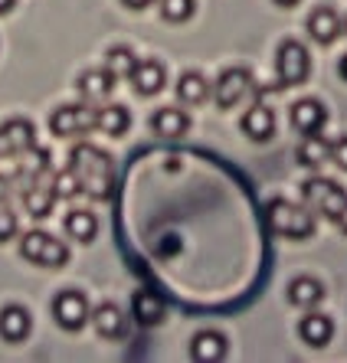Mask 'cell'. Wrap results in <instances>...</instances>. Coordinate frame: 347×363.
<instances>
[{"label": "cell", "instance_id": "1", "mask_svg": "<svg viewBox=\"0 0 347 363\" xmlns=\"http://www.w3.org/2000/svg\"><path fill=\"white\" fill-rule=\"evenodd\" d=\"M69 170L76 174L82 194H89L92 200H109L115 190V164L105 151L92 147V144H79L69 154Z\"/></svg>", "mask_w": 347, "mask_h": 363}, {"label": "cell", "instance_id": "2", "mask_svg": "<svg viewBox=\"0 0 347 363\" xmlns=\"http://www.w3.org/2000/svg\"><path fill=\"white\" fill-rule=\"evenodd\" d=\"M265 226L275 236H288V239H308L314 233V213L308 206L288 200H269L265 203Z\"/></svg>", "mask_w": 347, "mask_h": 363}, {"label": "cell", "instance_id": "3", "mask_svg": "<svg viewBox=\"0 0 347 363\" xmlns=\"http://www.w3.org/2000/svg\"><path fill=\"white\" fill-rule=\"evenodd\" d=\"M302 200H305L308 210L324 216V220H338L347 203V190L328 177H312L302 184Z\"/></svg>", "mask_w": 347, "mask_h": 363}, {"label": "cell", "instance_id": "4", "mask_svg": "<svg viewBox=\"0 0 347 363\" xmlns=\"http://www.w3.org/2000/svg\"><path fill=\"white\" fill-rule=\"evenodd\" d=\"M20 255L43 265V269H62L69 262V249L60 239H53L50 233H43V229H33V233H26L20 239Z\"/></svg>", "mask_w": 347, "mask_h": 363}, {"label": "cell", "instance_id": "5", "mask_svg": "<svg viewBox=\"0 0 347 363\" xmlns=\"http://www.w3.org/2000/svg\"><path fill=\"white\" fill-rule=\"evenodd\" d=\"M253 72L246 66H233L226 69L216 82H213V99H216V105L220 108H236V105H243L249 95H253Z\"/></svg>", "mask_w": 347, "mask_h": 363}, {"label": "cell", "instance_id": "6", "mask_svg": "<svg viewBox=\"0 0 347 363\" xmlns=\"http://www.w3.org/2000/svg\"><path fill=\"white\" fill-rule=\"evenodd\" d=\"M275 72H279L282 85H302L312 72V56L298 40H285L275 56Z\"/></svg>", "mask_w": 347, "mask_h": 363}, {"label": "cell", "instance_id": "7", "mask_svg": "<svg viewBox=\"0 0 347 363\" xmlns=\"http://www.w3.org/2000/svg\"><path fill=\"white\" fill-rule=\"evenodd\" d=\"M95 128V111L89 105H62L50 115V131L56 138H79Z\"/></svg>", "mask_w": 347, "mask_h": 363}, {"label": "cell", "instance_id": "8", "mask_svg": "<svg viewBox=\"0 0 347 363\" xmlns=\"http://www.w3.org/2000/svg\"><path fill=\"white\" fill-rule=\"evenodd\" d=\"M89 301H85L82 291H60L56 301H53V318L62 330H82L89 321Z\"/></svg>", "mask_w": 347, "mask_h": 363}, {"label": "cell", "instance_id": "9", "mask_svg": "<svg viewBox=\"0 0 347 363\" xmlns=\"http://www.w3.org/2000/svg\"><path fill=\"white\" fill-rule=\"evenodd\" d=\"M33 125L23 118H10L7 125L0 128V157H17L26 147H33Z\"/></svg>", "mask_w": 347, "mask_h": 363}, {"label": "cell", "instance_id": "10", "mask_svg": "<svg viewBox=\"0 0 347 363\" xmlns=\"http://www.w3.org/2000/svg\"><path fill=\"white\" fill-rule=\"evenodd\" d=\"M328 125V108L314 99H302L292 105V128L302 135H321V128Z\"/></svg>", "mask_w": 347, "mask_h": 363}, {"label": "cell", "instance_id": "11", "mask_svg": "<svg viewBox=\"0 0 347 363\" xmlns=\"http://www.w3.org/2000/svg\"><path fill=\"white\" fill-rule=\"evenodd\" d=\"M308 33H312L314 43L328 46V43H334L344 33V20L338 17L334 7H318V10H312V17H308Z\"/></svg>", "mask_w": 347, "mask_h": 363}, {"label": "cell", "instance_id": "12", "mask_svg": "<svg viewBox=\"0 0 347 363\" xmlns=\"http://www.w3.org/2000/svg\"><path fill=\"white\" fill-rule=\"evenodd\" d=\"M20 200H23L26 213L33 220H46L53 213V203H56V194H53V184H43V180H30L20 190Z\"/></svg>", "mask_w": 347, "mask_h": 363}, {"label": "cell", "instance_id": "13", "mask_svg": "<svg viewBox=\"0 0 347 363\" xmlns=\"http://www.w3.org/2000/svg\"><path fill=\"white\" fill-rule=\"evenodd\" d=\"M131 314H135V321L141 328H154V324L164 321V314H167V304H164L161 295H154V291H138L131 298Z\"/></svg>", "mask_w": 347, "mask_h": 363}, {"label": "cell", "instance_id": "14", "mask_svg": "<svg viewBox=\"0 0 347 363\" xmlns=\"http://www.w3.org/2000/svg\"><path fill=\"white\" fill-rule=\"evenodd\" d=\"M128 79H131L138 95H158L164 89V66L158 60H138Z\"/></svg>", "mask_w": 347, "mask_h": 363}, {"label": "cell", "instance_id": "15", "mask_svg": "<svg viewBox=\"0 0 347 363\" xmlns=\"http://www.w3.org/2000/svg\"><path fill=\"white\" fill-rule=\"evenodd\" d=\"M190 357L197 363H220L226 357V337H223L220 330H200L190 340Z\"/></svg>", "mask_w": 347, "mask_h": 363}, {"label": "cell", "instance_id": "16", "mask_svg": "<svg viewBox=\"0 0 347 363\" xmlns=\"http://www.w3.org/2000/svg\"><path fill=\"white\" fill-rule=\"evenodd\" d=\"M33 321H30V311L20 308V304H7L0 311V337H7L10 344H20V340L30 334Z\"/></svg>", "mask_w": 347, "mask_h": 363}, {"label": "cell", "instance_id": "17", "mask_svg": "<svg viewBox=\"0 0 347 363\" xmlns=\"http://www.w3.org/2000/svg\"><path fill=\"white\" fill-rule=\"evenodd\" d=\"M89 321H92L95 330H99L102 337H109V340L121 337V334H125V328H128V318L121 314L119 304H99V308L89 314Z\"/></svg>", "mask_w": 347, "mask_h": 363}, {"label": "cell", "instance_id": "18", "mask_svg": "<svg viewBox=\"0 0 347 363\" xmlns=\"http://www.w3.org/2000/svg\"><path fill=\"white\" fill-rule=\"evenodd\" d=\"M76 89H79V95H82V99L102 101L105 95L115 89V76H111L109 69H89V72H82V76H79Z\"/></svg>", "mask_w": 347, "mask_h": 363}, {"label": "cell", "instance_id": "19", "mask_svg": "<svg viewBox=\"0 0 347 363\" xmlns=\"http://www.w3.org/2000/svg\"><path fill=\"white\" fill-rule=\"evenodd\" d=\"M243 131L253 141H269L272 131H275V115H272L269 105H253V108L243 115Z\"/></svg>", "mask_w": 347, "mask_h": 363}, {"label": "cell", "instance_id": "20", "mask_svg": "<svg viewBox=\"0 0 347 363\" xmlns=\"http://www.w3.org/2000/svg\"><path fill=\"white\" fill-rule=\"evenodd\" d=\"M334 334V324H331L328 314H305L302 324H298V337L305 340L308 347H324Z\"/></svg>", "mask_w": 347, "mask_h": 363}, {"label": "cell", "instance_id": "21", "mask_svg": "<svg viewBox=\"0 0 347 363\" xmlns=\"http://www.w3.org/2000/svg\"><path fill=\"white\" fill-rule=\"evenodd\" d=\"M151 128H154V135H161V138H184L187 128H190V118L180 108H161V111H154Z\"/></svg>", "mask_w": 347, "mask_h": 363}, {"label": "cell", "instance_id": "22", "mask_svg": "<svg viewBox=\"0 0 347 363\" xmlns=\"http://www.w3.org/2000/svg\"><path fill=\"white\" fill-rule=\"evenodd\" d=\"M50 174V154L43 151V147H26L23 154H20V174L17 180L20 184H30V180H43Z\"/></svg>", "mask_w": 347, "mask_h": 363}, {"label": "cell", "instance_id": "23", "mask_svg": "<svg viewBox=\"0 0 347 363\" xmlns=\"http://www.w3.org/2000/svg\"><path fill=\"white\" fill-rule=\"evenodd\" d=\"M295 157H298V164H302V167L318 170L324 161H331V141H324L321 135H305V141L298 144Z\"/></svg>", "mask_w": 347, "mask_h": 363}, {"label": "cell", "instance_id": "24", "mask_svg": "<svg viewBox=\"0 0 347 363\" xmlns=\"http://www.w3.org/2000/svg\"><path fill=\"white\" fill-rule=\"evenodd\" d=\"M128 125H131V115H128L125 105H105V108H95V128L105 131V135H125Z\"/></svg>", "mask_w": 347, "mask_h": 363}, {"label": "cell", "instance_id": "25", "mask_svg": "<svg viewBox=\"0 0 347 363\" xmlns=\"http://www.w3.org/2000/svg\"><path fill=\"white\" fill-rule=\"evenodd\" d=\"M206 95H210V82L200 72H184L177 79V99L184 105H200V101H206Z\"/></svg>", "mask_w": 347, "mask_h": 363}, {"label": "cell", "instance_id": "26", "mask_svg": "<svg viewBox=\"0 0 347 363\" xmlns=\"http://www.w3.org/2000/svg\"><path fill=\"white\" fill-rule=\"evenodd\" d=\"M324 298V288L314 279H295L288 285V301L295 308H314V304Z\"/></svg>", "mask_w": 347, "mask_h": 363}, {"label": "cell", "instance_id": "27", "mask_svg": "<svg viewBox=\"0 0 347 363\" xmlns=\"http://www.w3.org/2000/svg\"><path fill=\"white\" fill-rule=\"evenodd\" d=\"M95 229H99V223H95V216L89 210H72L66 216V233L72 239H79V242H92Z\"/></svg>", "mask_w": 347, "mask_h": 363}, {"label": "cell", "instance_id": "28", "mask_svg": "<svg viewBox=\"0 0 347 363\" xmlns=\"http://www.w3.org/2000/svg\"><path fill=\"white\" fill-rule=\"evenodd\" d=\"M135 66H138V56L128 50V46H115V50H109V56H105V69H109L115 79L131 76Z\"/></svg>", "mask_w": 347, "mask_h": 363}, {"label": "cell", "instance_id": "29", "mask_svg": "<svg viewBox=\"0 0 347 363\" xmlns=\"http://www.w3.org/2000/svg\"><path fill=\"white\" fill-rule=\"evenodd\" d=\"M158 7H161V17L170 23H184L194 17V0H158Z\"/></svg>", "mask_w": 347, "mask_h": 363}, {"label": "cell", "instance_id": "30", "mask_svg": "<svg viewBox=\"0 0 347 363\" xmlns=\"http://www.w3.org/2000/svg\"><path fill=\"white\" fill-rule=\"evenodd\" d=\"M53 194H56V200H72L76 194H82L76 174H72L69 167L60 170V174H53Z\"/></svg>", "mask_w": 347, "mask_h": 363}, {"label": "cell", "instance_id": "31", "mask_svg": "<svg viewBox=\"0 0 347 363\" xmlns=\"http://www.w3.org/2000/svg\"><path fill=\"white\" fill-rule=\"evenodd\" d=\"M17 233V213L10 210V203H0V242H7Z\"/></svg>", "mask_w": 347, "mask_h": 363}, {"label": "cell", "instance_id": "32", "mask_svg": "<svg viewBox=\"0 0 347 363\" xmlns=\"http://www.w3.org/2000/svg\"><path fill=\"white\" fill-rule=\"evenodd\" d=\"M331 161L338 164L341 170H347V138H338V141H331Z\"/></svg>", "mask_w": 347, "mask_h": 363}, {"label": "cell", "instance_id": "33", "mask_svg": "<svg viewBox=\"0 0 347 363\" xmlns=\"http://www.w3.org/2000/svg\"><path fill=\"white\" fill-rule=\"evenodd\" d=\"M10 194H13V180L0 177V203H10Z\"/></svg>", "mask_w": 347, "mask_h": 363}, {"label": "cell", "instance_id": "34", "mask_svg": "<svg viewBox=\"0 0 347 363\" xmlns=\"http://www.w3.org/2000/svg\"><path fill=\"white\" fill-rule=\"evenodd\" d=\"M334 223H338V226H341V233H347V203H344V210H341V216H338V220H334Z\"/></svg>", "mask_w": 347, "mask_h": 363}, {"label": "cell", "instance_id": "35", "mask_svg": "<svg viewBox=\"0 0 347 363\" xmlns=\"http://www.w3.org/2000/svg\"><path fill=\"white\" fill-rule=\"evenodd\" d=\"M128 7H135V10H141V7H148V4H154V0H125Z\"/></svg>", "mask_w": 347, "mask_h": 363}, {"label": "cell", "instance_id": "36", "mask_svg": "<svg viewBox=\"0 0 347 363\" xmlns=\"http://www.w3.org/2000/svg\"><path fill=\"white\" fill-rule=\"evenodd\" d=\"M338 72H341V79H344V82H347V52H344V56H341V66H338Z\"/></svg>", "mask_w": 347, "mask_h": 363}, {"label": "cell", "instance_id": "37", "mask_svg": "<svg viewBox=\"0 0 347 363\" xmlns=\"http://www.w3.org/2000/svg\"><path fill=\"white\" fill-rule=\"evenodd\" d=\"M13 4H17V0H0V13H10V10H13Z\"/></svg>", "mask_w": 347, "mask_h": 363}, {"label": "cell", "instance_id": "38", "mask_svg": "<svg viewBox=\"0 0 347 363\" xmlns=\"http://www.w3.org/2000/svg\"><path fill=\"white\" fill-rule=\"evenodd\" d=\"M275 4H279V7H295L298 0H275Z\"/></svg>", "mask_w": 347, "mask_h": 363}, {"label": "cell", "instance_id": "39", "mask_svg": "<svg viewBox=\"0 0 347 363\" xmlns=\"http://www.w3.org/2000/svg\"><path fill=\"white\" fill-rule=\"evenodd\" d=\"M344 33H347V20H344Z\"/></svg>", "mask_w": 347, "mask_h": 363}]
</instances>
